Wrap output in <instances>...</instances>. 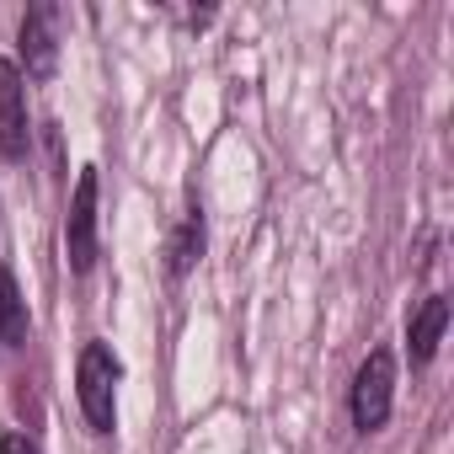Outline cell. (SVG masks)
Instances as JSON below:
<instances>
[{
    "instance_id": "52a82bcc",
    "label": "cell",
    "mask_w": 454,
    "mask_h": 454,
    "mask_svg": "<svg viewBox=\"0 0 454 454\" xmlns=\"http://www.w3.org/2000/svg\"><path fill=\"white\" fill-rule=\"evenodd\" d=\"M198 257H203V208L192 203V208L176 219L171 241H166V273H171V278H187Z\"/></svg>"
},
{
    "instance_id": "9c48e42d",
    "label": "cell",
    "mask_w": 454,
    "mask_h": 454,
    "mask_svg": "<svg viewBox=\"0 0 454 454\" xmlns=\"http://www.w3.org/2000/svg\"><path fill=\"white\" fill-rule=\"evenodd\" d=\"M0 454H43L27 433H6V438H0Z\"/></svg>"
},
{
    "instance_id": "ba28073f",
    "label": "cell",
    "mask_w": 454,
    "mask_h": 454,
    "mask_svg": "<svg viewBox=\"0 0 454 454\" xmlns=\"http://www.w3.org/2000/svg\"><path fill=\"white\" fill-rule=\"evenodd\" d=\"M27 342V305L17 294V278L0 268V353H17Z\"/></svg>"
},
{
    "instance_id": "5b68a950",
    "label": "cell",
    "mask_w": 454,
    "mask_h": 454,
    "mask_svg": "<svg viewBox=\"0 0 454 454\" xmlns=\"http://www.w3.org/2000/svg\"><path fill=\"white\" fill-rule=\"evenodd\" d=\"M22 155H27V91H22V70L0 59V160H22Z\"/></svg>"
},
{
    "instance_id": "3957f363",
    "label": "cell",
    "mask_w": 454,
    "mask_h": 454,
    "mask_svg": "<svg viewBox=\"0 0 454 454\" xmlns=\"http://www.w3.org/2000/svg\"><path fill=\"white\" fill-rule=\"evenodd\" d=\"M65 252H70V273L86 278L97 268V166L75 176L70 214H65Z\"/></svg>"
},
{
    "instance_id": "7a4b0ae2",
    "label": "cell",
    "mask_w": 454,
    "mask_h": 454,
    "mask_svg": "<svg viewBox=\"0 0 454 454\" xmlns=\"http://www.w3.org/2000/svg\"><path fill=\"white\" fill-rule=\"evenodd\" d=\"M390 401H395V358H390V348H374L353 380V427L380 433L390 422Z\"/></svg>"
},
{
    "instance_id": "277c9868",
    "label": "cell",
    "mask_w": 454,
    "mask_h": 454,
    "mask_svg": "<svg viewBox=\"0 0 454 454\" xmlns=\"http://www.w3.org/2000/svg\"><path fill=\"white\" fill-rule=\"evenodd\" d=\"M54 59H59V6L38 0V6L22 17V65H27L33 81H49Z\"/></svg>"
},
{
    "instance_id": "8992f818",
    "label": "cell",
    "mask_w": 454,
    "mask_h": 454,
    "mask_svg": "<svg viewBox=\"0 0 454 454\" xmlns=\"http://www.w3.org/2000/svg\"><path fill=\"white\" fill-rule=\"evenodd\" d=\"M443 326H449V300H443V294H427V300L417 305L411 326H406V353H411V369L433 364V353H438V342H443Z\"/></svg>"
},
{
    "instance_id": "6da1fadb",
    "label": "cell",
    "mask_w": 454,
    "mask_h": 454,
    "mask_svg": "<svg viewBox=\"0 0 454 454\" xmlns=\"http://www.w3.org/2000/svg\"><path fill=\"white\" fill-rule=\"evenodd\" d=\"M118 374H123V364L113 358V348L107 342H86L81 348V364H75V395H81V411H86V422L97 427V433H107L113 427V395H118Z\"/></svg>"
}]
</instances>
